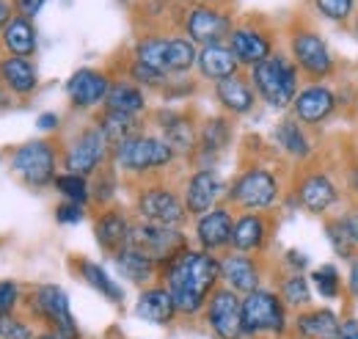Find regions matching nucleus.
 <instances>
[{"label": "nucleus", "instance_id": "f257e3e1", "mask_svg": "<svg viewBox=\"0 0 358 339\" xmlns=\"http://www.w3.org/2000/svg\"><path fill=\"white\" fill-rule=\"evenodd\" d=\"M221 282V259L207 251H179L174 259L160 265V284L177 303L179 317H199Z\"/></svg>", "mask_w": 358, "mask_h": 339}, {"label": "nucleus", "instance_id": "f03ea898", "mask_svg": "<svg viewBox=\"0 0 358 339\" xmlns=\"http://www.w3.org/2000/svg\"><path fill=\"white\" fill-rule=\"evenodd\" d=\"M251 85L268 108L287 111V108H292V102L301 91V69L295 67L289 53L275 50L268 61L251 67Z\"/></svg>", "mask_w": 358, "mask_h": 339}, {"label": "nucleus", "instance_id": "7ed1b4c3", "mask_svg": "<svg viewBox=\"0 0 358 339\" xmlns=\"http://www.w3.org/2000/svg\"><path fill=\"white\" fill-rule=\"evenodd\" d=\"M292 314L275 290L259 287L243 296V334L245 339H287Z\"/></svg>", "mask_w": 358, "mask_h": 339}, {"label": "nucleus", "instance_id": "20e7f679", "mask_svg": "<svg viewBox=\"0 0 358 339\" xmlns=\"http://www.w3.org/2000/svg\"><path fill=\"white\" fill-rule=\"evenodd\" d=\"M110 160H113L116 169L124 171V174L149 177V174H157V171L169 169L177 160V152L160 135L138 132V135L127 138L124 144H119L110 152Z\"/></svg>", "mask_w": 358, "mask_h": 339}, {"label": "nucleus", "instance_id": "39448f33", "mask_svg": "<svg viewBox=\"0 0 358 339\" xmlns=\"http://www.w3.org/2000/svg\"><path fill=\"white\" fill-rule=\"evenodd\" d=\"M226 199L243 212H268L281 199V179L265 166H251L234 177L226 188Z\"/></svg>", "mask_w": 358, "mask_h": 339}, {"label": "nucleus", "instance_id": "423d86ee", "mask_svg": "<svg viewBox=\"0 0 358 339\" xmlns=\"http://www.w3.org/2000/svg\"><path fill=\"white\" fill-rule=\"evenodd\" d=\"M289 58L309 83H325L336 75V55L314 28H295L289 34Z\"/></svg>", "mask_w": 358, "mask_h": 339}, {"label": "nucleus", "instance_id": "0eeeda50", "mask_svg": "<svg viewBox=\"0 0 358 339\" xmlns=\"http://www.w3.org/2000/svg\"><path fill=\"white\" fill-rule=\"evenodd\" d=\"M58 146L50 141H25L8 152V166L28 188H47L58 177Z\"/></svg>", "mask_w": 358, "mask_h": 339}, {"label": "nucleus", "instance_id": "6e6552de", "mask_svg": "<svg viewBox=\"0 0 358 339\" xmlns=\"http://www.w3.org/2000/svg\"><path fill=\"white\" fill-rule=\"evenodd\" d=\"M130 249L141 251L143 256L155 259L157 265H166L179 251L187 249V237L179 226H163L152 221H135L130 229Z\"/></svg>", "mask_w": 358, "mask_h": 339}, {"label": "nucleus", "instance_id": "1a4fd4ad", "mask_svg": "<svg viewBox=\"0 0 358 339\" xmlns=\"http://www.w3.org/2000/svg\"><path fill=\"white\" fill-rule=\"evenodd\" d=\"M110 152H113V149L108 146V141H105V135L99 132V127H96V125H89V127H83L72 141H69V146H66L64 155H61V163H64V169L69 171V174L91 177V174L105 169Z\"/></svg>", "mask_w": 358, "mask_h": 339}, {"label": "nucleus", "instance_id": "9d476101", "mask_svg": "<svg viewBox=\"0 0 358 339\" xmlns=\"http://www.w3.org/2000/svg\"><path fill=\"white\" fill-rule=\"evenodd\" d=\"M201 314H204V323L215 339H245V334H243V296L240 293H234L229 287H215Z\"/></svg>", "mask_w": 358, "mask_h": 339}, {"label": "nucleus", "instance_id": "9b49d317", "mask_svg": "<svg viewBox=\"0 0 358 339\" xmlns=\"http://www.w3.org/2000/svg\"><path fill=\"white\" fill-rule=\"evenodd\" d=\"M28 309H31V314L36 320L45 323V328H58L64 334L80 337L78 323H75L72 309H69V296L58 284H39V287H34L31 296H28Z\"/></svg>", "mask_w": 358, "mask_h": 339}, {"label": "nucleus", "instance_id": "f8f14e48", "mask_svg": "<svg viewBox=\"0 0 358 339\" xmlns=\"http://www.w3.org/2000/svg\"><path fill=\"white\" fill-rule=\"evenodd\" d=\"M135 212L141 221H152V223H163V226H182L187 221L185 199L166 185L141 188L135 196Z\"/></svg>", "mask_w": 358, "mask_h": 339}, {"label": "nucleus", "instance_id": "ddd939ff", "mask_svg": "<svg viewBox=\"0 0 358 339\" xmlns=\"http://www.w3.org/2000/svg\"><path fill=\"white\" fill-rule=\"evenodd\" d=\"M339 108V97L328 83L301 85L295 102H292V119H298L303 127H322L328 119H334Z\"/></svg>", "mask_w": 358, "mask_h": 339}, {"label": "nucleus", "instance_id": "4468645a", "mask_svg": "<svg viewBox=\"0 0 358 339\" xmlns=\"http://www.w3.org/2000/svg\"><path fill=\"white\" fill-rule=\"evenodd\" d=\"M339 185L336 179L322 169H312V171H303L295 182V199L298 205L303 207L306 212L312 215H325L334 210L339 205Z\"/></svg>", "mask_w": 358, "mask_h": 339}, {"label": "nucleus", "instance_id": "2eb2a0df", "mask_svg": "<svg viewBox=\"0 0 358 339\" xmlns=\"http://www.w3.org/2000/svg\"><path fill=\"white\" fill-rule=\"evenodd\" d=\"M226 44L231 47V53L240 61V67H248V69L257 67V64H262V61H268L270 55L275 53L273 34H270L268 28H262V25H254L251 20L234 25Z\"/></svg>", "mask_w": 358, "mask_h": 339}, {"label": "nucleus", "instance_id": "dca6fc26", "mask_svg": "<svg viewBox=\"0 0 358 339\" xmlns=\"http://www.w3.org/2000/svg\"><path fill=\"white\" fill-rule=\"evenodd\" d=\"M231 17L210 6V3H199L187 11L185 17V31H187V39L193 44H224L229 42V34H231Z\"/></svg>", "mask_w": 358, "mask_h": 339}, {"label": "nucleus", "instance_id": "f3484780", "mask_svg": "<svg viewBox=\"0 0 358 339\" xmlns=\"http://www.w3.org/2000/svg\"><path fill=\"white\" fill-rule=\"evenodd\" d=\"M226 193L224 179L215 174L213 169H199L193 171L185 182V210L187 215H204V212L215 210L218 207V199Z\"/></svg>", "mask_w": 358, "mask_h": 339}, {"label": "nucleus", "instance_id": "a211bd4d", "mask_svg": "<svg viewBox=\"0 0 358 339\" xmlns=\"http://www.w3.org/2000/svg\"><path fill=\"white\" fill-rule=\"evenodd\" d=\"M110 78L99 69H78L69 81H66V97L69 105L75 111H91L96 105H105L108 91H110Z\"/></svg>", "mask_w": 358, "mask_h": 339}, {"label": "nucleus", "instance_id": "6ab92c4d", "mask_svg": "<svg viewBox=\"0 0 358 339\" xmlns=\"http://www.w3.org/2000/svg\"><path fill=\"white\" fill-rule=\"evenodd\" d=\"M262 279H265V273H262V262L257 256L237 254V251L221 256V282L229 290L248 296L262 287Z\"/></svg>", "mask_w": 358, "mask_h": 339}, {"label": "nucleus", "instance_id": "aec40b11", "mask_svg": "<svg viewBox=\"0 0 358 339\" xmlns=\"http://www.w3.org/2000/svg\"><path fill=\"white\" fill-rule=\"evenodd\" d=\"M270 218L268 212H240L234 218V232H231V251L237 254H262L270 240Z\"/></svg>", "mask_w": 358, "mask_h": 339}, {"label": "nucleus", "instance_id": "412c9836", "mask_svg": "<svg viewBox=\"0 0 358 339\" xmlns=\"http://www.w3.org/2000/svg\"><path fill=\"white\" fill-rule=\"evenodd\" d=\"M231 232H234V212L229 207H215V210L196 218V243L207 254L229 249L231 246Z\"/></svg>", "mask_w": 358, "mask_h": 339}, {"label": "nucleus", "instance_id": "4be33fe9", "mask_svg": "<svg viewBox=\"0 0 358 339\" xmlns=\"http://www.w3.org/2000/svg\"><path fill=\"white\" fill-rule=\"evenodd\" d=\"M339 331H342V317L334 309H322V306L295 312L289 326L292 339H339Z\"/></svg>", "mask_w": 358, "mask_h": 339}, {"label": "nucleus", "instance_id": "5701e85b", "mask_svg": "<svg viewBox=\"0 0 358 339\" xmlns=\"http://www.w3.org/2000/svg\"><path fill=\"white\" fill-rule=\"evenodd\" d=\"M130 229H133V221L119 207H105L94 218V237L99 249L108 254H119L122 249L130 246Z\"/></svg>", "mask_w": 358, "mask_h": 339}, {"label": "nucleus", "instance_id": "b1692460", "mask_svg": "<svg viewBox=\"0 0 358 339\" xmlns=\"http://www.w3.org/2000/svg\"><path fill=\"white\" fill-rule=\"evenodd\" d=\"M135 317L138 320H146L152 326H171L179 317L177 303L169 293L166 284H149L141 290V296L135 300Z\"/></svg>", "mask_w": 358, "mask_h": 339}, {"label": "nucleus", "instance_id": "393cba45", "mask_svg": "<svg viewBox=\"0 0 358 339\" xmlns=\"http://www.w3.org/2000/svg\"><path fill=\"white\" fill-rule=\"evenodd\" d=\"M155 125L163 132L160 138L182 158H187V155H193L199 149V127L187 116L174 113V111H160L155 116Z\"/></svg>", "mask_w": 358, "mask_h": 339}, {"label": "nucleus", "instance_id": "a878e982", "mask_svg": "<svg viewBox=\"0 0 358 339\" xmlns=\"http://www.w3.org/2000/svg\"><path fill=\"white\" fill-rule=\"evenodd\" d=\"M199 72L204 81L210 83H221V81H229L234 75H240V61L234 58L231 47L229 44H207L199 50V61H196Z\"/></svg>", "mask_w": 358, "mask_h": 339}, {"label": "nucleus", "instance_id": "bb28decb", "mask_svg": "<svg viewBox=\"0 0 358 339\" xmlns=\"http://www.w3.org/2000/svg\"><path fill=\"white\" fill-rule=\"evenodd\" d=\"M215 99H218V105L224 108L226 113L245 116V113H251L257 108V99L259 97H257V91H254V85H251L248 78L234 75L229 81L215 83Z\"/></svg>", "mask_w": 358, "mask_h": 339}, {"label": "nucleus", "instance_id": "cd10ccee", "mask_svg": "<svg viewBox=\"0 0 358 339\" xmlns=\"http://www.w3.org/2000/svg\"><path fill=\"white\" fill-rule=\"evenodd\" d=\"M113 262H116L119 273H122L127 282L138 284L141 290H143V287H149V284H155V282L160 279V265H157L155 259L143 256L141 251L130 249V246H127V249H122L119 254H113Z\"/></svg>", "mask_w": 358, "mask_h": 339}, {"label": "nucleus", "instance_id": "c85d7f7f", "mask_svg": "<svg viewBox=\"0 0 358 339\" xmlns=\"http://www.w3.org/2000/svg\"><path fill=\"white\" fill-rule=\"evenodd\" d=\"M0 83L6 85L8 91L25 97V94H34L36 91L39 75H36V67L28 58L6 55V58H0Z\"/></svg>", "mask_w": 358, "mask_h": 339}, {"label": "nucleus", "instance_id": "c756f323", "mask_svg": "<svg viewBox=\"0 0 358 339\" xmlns=\"http://www.w3.org/2000/svg\"><path fill=\"white\" fill-rule=\"evenodd\" d=\"M273 138H275V144L292 160H309L312 158L314 146H312V138H309V127H303L298 119H292V116L281 119L275 125V130H273Z\"/></svg>", "mask_w": 358, "mask_h": 339}, {"label": "nucleus", "instance_id": "7c9ffc66", "mask_svg": "<svg viewBox=\"0 0 358 339\" xmlns=\"http://www.w3.org/2000/svg\"><path fill=\"white\" fill-rule=\"evenodd\" d=\"M72 268L78 270V276L89 284L91 290H96V296H102L105 300H110V303H122V300H124L122 287L113 282V276H110L102 265L91 262L86 256H78V259H72Z\"/></svg>", "mask_w": 358, "mask_h": 339}, {"label": "nucleus", "instance_id": "2f4dec72", "mask_svg": "<svg viewBox=\"0 0 358 339\" xmlns=\"http://www.w3.org/2000/svg\"><path fill=\"white\" fill-rule=\"evenodd\" d=\"M94 125L105 135V141H108L110 149H116L119 144H124L127 138H133V135L141 132V119L138 116L119 113V111H108V108H102V113L96 116Z\"/></svg>", "mask_w": 358, "mask_h": 339}, {"label": "nucleus", "instance_id": "473e14b6", "mask_svg": "<svg viewBox=\"0 0 358 339\" xmlns=\"http://www.w3.org/2000/svg\"><path fill=\"white\" fill-rule=\"evenodd\" d=\"M3 44L11 55H20V58H28L36 53V28H34V20L31 17H11V22L3 28Z\"/></svg>", "mask_w": 358, "mask_h": 339}, {"label": "nucleus", "instance_id": "72a5a7b5", "mask_svg": "<svg viewBox=\"0 0 358 339\" xmlns=\"http://www.w3.org/2000/svg\"><path fill=\"white\" fill-rule=\"evenodd\" d=\"M108 111H119V113H130V116H141L146 111V94L141 85H135L133 81H119L110 85L105 105Z\"/></svg>", "mask_w": 358, "mask_h": 339}, {"label": "nucleus", "instance_id": "f704fd0d", "mask_svg": "<svg viewBox=\"0 0 358 339\" xmlns=\"http://www.w3.org/2000/svg\"><path fill=\"white\" fill-rule=\"evenodd\" d=\"M234 127L226 116H210L201 127H199V152L207 158H215L218 152H224L231 144Z\"/></svg>", "mask_w": 358, "mask_h": 339}, {"label": "nucleus", "instance_id": "c9c22d12", "mask_svg": "<svg viewBox=\"0 0 358 339\" xmlns=\"http://www.w3.org/2000/svg\"><path fill=\"white\" fill-rule=\"evenodd\" d=\"M278 296L281 300L287 303L289 312H303L314 306V290H312V282L303 276V273H287L278 284Z\"/></svg>", "mask_w": 358, "mask_h": 339}, {"label": "nucleus", "instance_id": "e433bc0d", "mask_svg": "<svg viewBox=\"0 0 358 339\" xmlns=\"http://www.w3.org/2000/svg\"><path fill=\"white\" fill-rule=\"evenodd\" d=\"M309 282H312V290L317 296L322 298V300H336V298H342V273H339V268L336 265H320V268H314L312 276H309Z\"/></svg>", "mask_w": 358, "mask_h": 339}, {"label": "nucleus", "instance_id": "4c0bfd02", "mask_svg": "<svg viewBox=\"0 0 358 339\" xmlns=\"http://www.w3.org/2000/svg\"><path fill=\"white\" fill-rule=\"evenodd\" d=\"M55 191L58 193H64L66 196V202H78V205H89L91 199V185H89V177H80V174H69V171H64V174H58L55 177Z\"/></svg>", "mask_w": 358, "mask_h": 339}, {"label": "nucleus", "instance_id": "58836bf2", "mask_svg": "<svg viewBox=\"0 0 358 339\" xmlns=\"http://www.w3.org/2000/svg\"><path fill=\"white\" fill-rule=\"evenodd\" d=\"M325 237H328V243H331V249H334L336 256H342L348 262L358 256V246L353 243V237L345 232V226L339 223L336 215L334 218H325Z\"/></svg>", "mask_w": 358, "mask_h": 339}, {"label": "nucleus", "instance_id": "ea45409f", "mask_svg": "<svg viewBox=\"0 0 358 339\" xmlns=\"http://www.w3.org/2000/svg\"><path fill=\"white\" fill-rule=\"evenodd\" d=\"M314 6L331 22H348L356 14V0H314Z\"/></svg>", "mask_w": 358, "mask_h": 339}, {"label": "nucleus", "instance_id": "a19ab883", "mask_svg": "<svg viewBox=\"0 0 358 339\" xmlns=\"http://www.w3.org/2000/svg\"><path fill=\"white\" fill-rule=\"evenodd\" d=\"M127 78L133 81L135 85H146V88H166V83L171 81V78H166V75H160V72H155L152 67H146V64H141V61H135L130 64V69H127Z\"/></svg>", "mask_w": 358, "mask_h": 339}, {"label": "nucleus", "instance_id": "79ce46f5", "mask_svg": "<svg viewBox=\"0 0 358 339\" xmlns=\"http://www.w3.org/2000/svg\"><path fill=\"white\" fill-rule=\"evenodd\" d=\"M0 339H36V331L20 314H8L0 317Z\"/></svg>", "mask_w": 358, "mask_h": 339}, {"label": "nucleus", "instance_id": "37998d69", "mask_svg": "<svg viewBox=\"0 0 358 339\" xmlns=\"http://www.w3.org/2000/svg\"><path fill=\"white\" fill-rule=\"evenodd\" d=\"M113 193H116V174H113V169L96 171V182L91 185V199L96 205H110Z\"/></svg>", "mask_w": 358, "mask_h": 339}, {"label": "nucleus", "instance_id": "c03bdc74", "mask_svg": "<svg viewBox=\"0 0 358 339\" xmlns=\"http://www.w3.org/2000/svg\"><path fill=\"white\" fill-rule=\"evenodd\" d=\"M22 300V293L14 282H0V317L17 314V306Z\"/></svg>", "mask_w": 358, "mask_h": 339}, {"label": "nucleus", "instance_id": "a18cd8bd", "mask_svg": "<svg viewBox=\"0 0 358 339\" xmlns=\"http://www.w3.org/2000/svg\"><path fill=\"white\" fill-rule=\"evenodd\" d=\"M86 218V210H83V205H78V202H64V205H58V210H55V221L58 223H80Z\"/></svg>", "mask_w": 358, "mask_h": 339}, {"label": "nucleus", "instance_id": "49530a36", "mask_svg": "<svg viewBox=\"0 0 358 339\" xmlns=\"http://www.w3.org/2000/svg\"><path fill=\"white\" fill-rule=\"evenodd\" d=\"M45 3L47 0H17V11H20L22 17H31V20H34Z\"/></svg>", "mask_w": 358, "mask_h": 339}, {"label": "nucleus", "instance_id": "de8ad7c7", "mask_svg": "<svg viewBox=\"0 0 358 339\" xmlns=\"http://www.w3.org/2000/svg\"><path fill=\"white\" fill-rule=\"evenodd\" d=\"M339 339H358V317H348V320H342Z\"/></svg>", "mask_w": 358, "mask_h": 339}, {"label": "nucleus", "instance_id": "09e8293b", "mask_svg": "<svg viewBox=\"0 0 358 339\" xmlns=\"http://www.w3.org/2000/svg\"><path fill=\"white\" fill-rule=\"evenodd\" d=\"M348 293L358 298V256L350 259V273H348Z\"/></svg>", "mask_w": 358, "mask_h": 339}, {"label": "nucleus", "instance_id": "8fccbe9b", "mask_svg": "<svg viewBox=\"0 0 358 339\" xmlns=\"http://www.w3.org/2000/svg\"><path fill=\"white\" fill-rule=\"evenodd\" d=\"M345 185H348V191H350V193L358 199V160H356V163H350L348 177H345Z\"/></svg>", "mask_w": 358, "mask_h": 339}, {"label": "nucleus", "instance_id": "3c124183", "mask_svg": "<svg viewBox=\"0 0 358 339\" xmlns=\"http://www.w3.org/2000/svg\"><path fill=\"white\" fill-rule=\"evenodd\" d=\"M287 262L292 265V273H303V268L309 265V259L298 251H287Z\"/></svg>", "mask_w": 358, "mask_h": 339}, {"label": "nucleus", "instance_id": "603ef678", "mask_svg": "<svg viewBox=\"0 0 358 339\" xmlns=\"http://www.w3.org/2000/svg\"><path fill=\"white\" fill-rule=\"evenodd\" d=\"M36 127L39 130H55L58 127V116H55V113H42V116H39V122H36Z\"/></svg>", "mask_w": 358, "mask_h": 339}, {"label": "nucleus", "instance_id": "864d4df0", "mask_svg": "<svg viewBox=\"0 0 358 339\" xmlns=\"http://www.w3.org/2000/svg\"><path fill=\"white\" fill-rule=\"evenodd\" d=\"M36 339H80V337H72V334H64L58 328H45L42 334H36Z\"/></svg>", "mask_w": 358, "mask_h": 339}, {"label": "nucleus", "instance_id": "5fc2aeb1", "mask_svg": "<svg viewBox=\"0 0 358 339\" xmlns=\"http://www.w3.org/2000/svg\"><path fill=\"white\" fill-rule=\"evenodd\" d=\"M8 22H11V6H8V0H0V34Z\"/></svg>", "mask_w": 358, "mask_h": 339}, {"label": "nucleus", "instance_id": "6e6d98bb", "mask_svg": "<svg viewBox=\"0 0 358 339\" xmlns=\"http://www.w3.org/2000/svg\"><path fill=\"white\" fill-rule=\"evenodd\" d=\"M356 34H358V17H356Z\"/></svg>", "mask_w": 358, "mask_h": 339}, {"label": "nucleus", "instance_id": "4d7b16f0", "mask_svg": "<svg viewBox=\"0 0 358 339\" xmlns=\"http://www.w3.org/2000/svg\"><path fill=\"white\" fill-rule=\"evenodd\" d=\"M0 102H3V94H0Z\"/></svg>", "mask_w": 358, "mask_h": 339}]
</instances>
